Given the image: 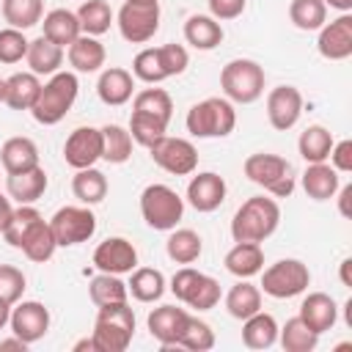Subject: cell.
<instances>
[{
	"instance_id": "5",
	"label": "cell",
	"mask_w": 352,
	"mask_h": 352,
	"mask_svg": "<svg viewBox=\"0 0 352 352\" xmlns=\"http://www.w3.org/2000/svg\"><path fill=\"white\" fill-rule=\"evenodd\" d=\"M264 69L250 58H234L220 72V88L228 102L253 104L264 94Z\"/></svg>"
},
{
	"instance_id": "4",
	"label": "cell",
	"mask_w": 352,
	"mask_h": 352,
	"mask_svg": "<svg viewBox=\"0 0 352 352\" xmlns=\"http://www.w3.org/2000/svg\"><path fill=\"white\" fill-rule=\"evenodd\" d=\"M184 124L192 138H226L236 126V110L228 99L209 96L187 110Z\"/></svg>"
},
{
	"instance_id": "46",
	"label": "cell",
	"mask_w": 352,
	"mask_h": 352,
	"mask_svg": "<svg viewBox=\"0 0 352 352\" xmlns=\"http://www.w3.org/2000/svg\"><path fill=\"white\" fill-rule=\"evenodd\" d=\"M132 77H135V80H143V82H148V85H157V82L168 80V77H165V69H162V63H160L157 47H146V50H140V52L135 55V60H132Z\"/></svg>"
},
{
	"instance_id": "25",
	"label": "cell",
	"mask_w": 352,
	"mask_h": 352,
	"mask_svg": "<svg viewBox=\"0 0 352 352\" xmlns=\"http://www.w3.org/2000/svg\"><path fill=\"white\" fill-rule=\"evenodd\" d=\"M0 162H3L6 173H22V170L38 165V148H36V143H33L30 138H25V135L8 138V140L0 146Z\"/></svg>"
},
{
	"instance_id": "8",
	"label": "cell",
	"mask_w": 352,
	"mask_h": 352,
	"mask_svg": "<svg viewBox=\"0 0 352 352\" xmlns=\"http://www.w3.org/2000/svg\"><path fill=\"white\" fill-rule=\"evenodd\" d=\"M308 283H311V272L300 258H280L261 272V289L275 300L297 297L308 289Z\"/></svg>"
},
{
	"instance_id": "37",
	"label": "cell",
	"mask_w": 352,
	"mask_h": 352,
	"mask_svg": "<svg viewBox=\"0 0 352 352\" xmlns=\"http://www.w3.org/2000/svg\"><path fill=\"white\" fill-rule=\"evenodd\" d=\"M132 157V135L129 129L118 124H104L102 126V160L110 165H124Z\"/></svg>"
},
{
	"instance_id": "6",
	"label": "cell",
	"mask_w": 352,
	"mask_h": 352,
	"mask_svg": "<svg viewBox=\"0 0 352 352\" xmlns=\"http://www.w3.org/2000/svg\"><path fill=\"white\" fill-rule=\"evenodd\" d=\"M245 176L264 187L270 195L275 198H289L294 192V176H292V165L278 157V154H267V151H258V154H250L242 165Z\"/></svg>"
},
{
	"instance_id": "31",
	"label": "cell",
	"mask_w": 352,
	"mask_h": 352,
	"mask_svg": "<svg viewBox=\"0 0 352 352\" xmlns=\"http://www.w3.org/2000/svg\"><path fill=\"white\" fill-rule=\"evenodd\" d=\"M226 311L234 319H248L256 311H261V289L248 283V278H239L228 294H226Z\"/></svg>"
},
{
	"instance_id": "14",
	"label": "cell",
	"mask_w": 352,
	"mask_h": 352,
	"mask_svg": "<svg viewBox=\"0 0 352 352\" xmlns=\"http://www.w3.org/2000/svg\"><path fill=\"white\" fill-rule=\"evenodd\" d=\"M302 116V94L294 85H278L267 94V118L272 129L286 132Z\"/></svg>"
},
{
	"instance_id": "18",
	"label": "cell",
	"mask_w": 352,
	"mask_h": 352,
	"mask_svg": "<svg viewBox=\"0 0 352 352\" xmlns=\"http://www.w3.org/2000/svg\"><path fill=\"white\" fill-rule=\"evenodd\" d=\"M187 311L184 308H176V305H160L148 314L146 324H148V333L151 338H157L165 349L168 346H179V338L184 333V324H187Z\"/></svg>"
},
{
	"instance_id": "42",
	"label": "cell",
	"mask_w": 352,
	"mask_h": 352,
	"mask_svg": "<svg viewBox=\"0 0 352 352\" xmlns=\"http://www.w3.org/2000/svg\"><path fill=\"white\" fill-rule=\"evenodd\" d=\"M41 220V214H38V209H33L30 204H19V209H14L11 212V217H8V223H6V228L0 231L3 234V239L11 245V248H22V239L28 236V231L36 226Z\"/></svg>"
},
{
	"instance_id": "33",
	"label": "cell",
	"mask_w": 352,
	"mask_h": 352,
	"mask_svg": "<svg viewBox=\"0 0 352 352\" xmlns=\"http://www.w3.org/2000/svg\"><path fill=\"white\" fill-rule=\"evenodd\" d=\"M126 292L138 302H157L165 294V275L154 267H135L126 283Z\"/></svg>"
},
{
	"instance_id": "55",
	"label": "cell",
	"mask_w": 352,
	"mask_h": 352,
	"mask_svg": "<svg viewBox=\"0 0 352 352\" xmlns=\"http://www.w3.org/2000/svg\"><path fill=\"white\" fill-rule=\"evenodd\" d=\"M349 198H352V184H344V187H341V195H338V212H341L344 217L352 214V212H349Z\"/></svg>"
},
{
	"instance_id": "41",
	"label": "cell",
	"mask_w": 352,
	"mask_h": 352,
	"mask_svg": "<svg viewBox=\"0 0 352 352\" xmlns=\"http://www.w3.org/2000/svg\"><path fill=\"white\" fill-rule=\"evenodd\" d=\"M88 297H91V302L99 308V305H110V302H126L129 292H126V283H124L118 275L99 272V275L91 278V283H88Z\"/></svg>"
},
{
	"instance_id": "35",
	"label": "cell",
	"mask_w": 352,
	"mask_h": 352,
	"mask_svg": "<svg viewBox=\"0 0 352 352\" xmlns=\"http://www.w3.org/2000/svg\"><path fill=\"white\" fill-rule=\"evenodd\" d=\"M333 132L322 124H311L305 132H300V140H297V148H300V157L311 165V162H324L330 157V148H333Z\"/></svg>"
},
{
	"instance_id": "27",
	"label": "cell",
	"mask_w": 352,
	"mask_h": 352,
	"mask_svg": "<svg viewBox=\"0 0 352 352\" xmlns=\"http://www.w3.org/2000/svg\"><path fill=\"white\" fill-rule=\"evenodd\" d=\"M28 66L33 74H44V77H52L55 72H60V63H63V47H58L55 41L38 36L28 44V55H25Z\"/></svg>"
},
{
	"instance_id": "16",
	"label": "cell",
	"mask_w": 352,
	"mask_h": 352,
	"mask_svg": "<svg viewBox=\"0 0 352 352\" xmlns=\"http://www.w3.org/2000/svg\"><path fill=\"white\" fill-rule=\"evenodd\" d=\"M316 50L327 60H346L352 55V14L349 11L319 28Z\"/></svg>"
},
{
	"instance_id": "19",
	"label": "cell",
	"mask_w": 352,
	"mask_h": 352,
	"mask_svg": "<svg viewBox=\"0 0 352 352\" xmlns=\"http://www.w3.org/2000/svg\"><path fill=\"white\" fill-rule=\"evenodd\" d=\"M314 333H327L333 330V324L338 322V305L330 294L324 292H311L302 302H300V314H297Z\"/></svg>"
},
{
	"instance_id": "52",
	"label": "cell",
	"mask_w": 352,
	"mask_h": 352,
	"mask_svg": "<svg viewBox=\"0 0 352 352\" xmlns=\"http://www.w3.org/2000/svg\"><path fill=\"white\" fill-rule=\"evenodd\" d=\"M198 278H201V272L198 270H192V267H182V270H176L173 272V278H170V292L176 294V300H187V294L192 292V286L198 283Z\"/></svg>"
},
{
	"instance_id": "56",
	"label": "cell",
	"mask_w": 352,
	"mask_h": 352,
	"mask_svg": "<svg viewBox=\"0 0 352 352\" xmlns=\"http://www.w3.org/2000/svg\"><path fill=\"white\" fill-rule=\"evenodd\" d=\"M28 341H22L19 336H14V338H6V341H0V349H19V352H28Z\"/></svg>"
},
{
	"instance_id": "24",
	"label": "cell",
	"mask_w": 352,
	"mask_h": 352,
	"mask_svg": "<svg viewBox=\"0 0 352 352\" xmlns=\"http://www.w3.org/2000/svg\"><path fill=\"white\" fill-rule=\"evenodd\" d=\"M223 25L209 14H192L184 22V41L195 50H214L223 41Z\"/></svg>"
},
{
	"instance_id": "49",
	"label": "cell",
	"mask_w": 352,
	"mask_h": 352,
	"mask_svg": "<svg viewBox=\"0 0 352 352\" xmlns=\"http://www.w3.org/2000/svg\"><path fill=\"white\" fill-rule=\"evenodd\" d=\"M28 38L25 30L16 28H3L0 30V63H19L28 55Z\"/></svg>"
},
{
	"instance_id": "32",
	"label": "cell",
	"mask_w": 352,
	"mask_h": 352,
	"mask_svg": "<svg viewBox=\"0 0 352 352\" xmlns=\"http://www.w3.org/2000/svg\"><path fill=\"white\" fill-rule=\"evenodd\" d=\"M72 192L80 204L85 206H94V204H102L104 195H107V176L102 170H96L94 165L91 168H80L72 179Z\"/></svg>"
},
{
	"instance_id": "48",
	"label": "cell",
	"mask_w": 352,
	"mask_h": 352,
	"mask_svg": "<svg viewBox=\"0 0 352 352\" xmlns=\"http://www.w3.org/2000/svg\"><path fill=\"white\" fill-rule=\"evenodd\" d=\"M220 283L212 278V275H204L201 272V278H198V283L192 286V292L187 294V300H184V305H190V308H195V311H212L217 302H220Z\"/></svg>"
},
{
	"instance_id": "39",
	"label": "cell",
	"mask_w": 352,
	"mask_h": 352,
	"mask_svg": "<svg viewBox=\"0 0 352 352\" xmlns=\"http://www.w3.org/2000/svg\"><path fill=\"white\" fill-rule=\"evenodd\" d=\"M77 19H80V30L85 36H102L110 30L113 22V8L107 0H85L77 8Z\"/></svg>"
},
{
	"instance_id": "17",
	"label": "cell",
	"mask_w": 352,
	"mask_h": 352,
	"mask_svg": "<svg viewBox=\"0 0 352 352\" xmlns=\"http://www.w3.org/2000/svg\"><path fill=\"white\" fill-rule=\"evenodd\" d=\"M226 192H228L226 190V182L214 170H204V173L192 176L190 184H187V201H190V206L195 212H204V214L220 209L223 201H226Z\"/></svg>"
},
{
	"instance_id": "22",
	"label": "cell",
	"mask_w": 352,
	"mask_h": 352,
	"mask_svg": "<svg viewBox=\"0 0 352 352\" xmlns=\"http://www.w3.org/2000/svg\"><path fill=\"white\" fill-rule=\"evenodd\" d=\"M69 63L74 72H82V74H91V72H99L104 66V47L96 36H85L80 33L72 44H69V52H66Z\"/></svg>"
},
{
	"instance_id": "50",
	"label": "cell",
	"mask_w": 352,
	"mask_h": 352,
	"mask_svg": "<svg viewBox=\"0 0 352 352\" xmlns=\"http://www.w3.org/2000/svg\"><path fill=\"white\" fill-rule=\"evenodd\" d=\"M25 286H28V278L19 267L14 264H0V297L6 302H19L22 294H25Z\"/></svg>"
},
{
	"instance_id": "29",
	"label": "cell",
	"mask_w": 352,
	"mask_h": 352,
	"mask_svg": "<svg viewBox=\"0 0 352 352\" xmlns=\"http://www.w3.org/2000/svg\"><path fill=\"white\" fill-rule=\"evenodd\" d=\"M278 341V322L272 314L256 311L253 316L242 319V344L248 349H270Z\"/></svg>"
},
{
	"instance_id": "23",
	"label": "cell",
	"mask_w": 352,
	"mask_h": 352,
	"mask_svg": "<svg viewBox=\"0 0 352 352\" xmlns=\"http://www.w3.org/2000/svg\"><path fill=\"white\" fill-rule=\"evenodd\" d=\"M226 270L236 278H253L264 270V250L258 242H236L226 258H223Z\"/></svg>"
},
{
	"instance_id": "15",
	"label": "cell",
	"mask_w": 352,
	"mask_h": 352,
	"mask_svg": "<svg viewBox=\"0 0 352 352\" xmlns=\"http://www.w3.org/2000/svg\"><path fill=\"white\" fill-rule=\"evenodd\" d=\"M63 160L69 168H91L102 160V129L96 126H77L63 143Z\"/></svg>"
},
{
	"instance_id": "1",
	"label": "cell",
	"mask_w": 352,
	"mask_h": 352,
	"mask_svg": "<svg viewBox=\"0 0 352 352\" xmlns=\"http://www.w3.org/2000/svg\"><path fill=\"white\" fill-rule=\"evenodd\" d=\"M280 223V206L275 204V198H264V195H253L248 198L231 220V236L234 242H264L267 236L275 234Z\"/></svg>"
},
{
	"instance_id": "54",
	"label": "cell",
	"mask_w": 352,
	"mask_h": 352,
	"mask_svg": "<svg viewBox=\"0 0 352 352\" xmlns=\"http://www.w3.org/2000/svg\"><path fill=\"white\" fill-rule=\"evenodd\" d=\"M330 162L338 173H349L352 170V140H338L330 148Z\"/></svg>"
},
{
	"instance_id": "40",
	"label": "cell",
	"mask_w": 352,
	"mask_h": 352,
	"mask_svg": "<svg viewBox=\"0 0 352 352\" xmlns=\"http://www.w3.org/2000/svg\"><path fill=\"white\" fill-rule=\"evenodd\" d=\"M44 16V0H3V19L8 28L28 30Z\"/></svg>"
},
{
	"instance_id": "9",
	"label": "cell",
	"mask_w": 352,
	"mask_h": 352,
	"mask_svg": "<svg viewBox=\"0 0 352 352\" xmlns=\"http://www.w3.org/2000/svg\"><path fill=\"white\" fill-rule=\"evenodd\" d=\"M50 228L55 234L58 248H74L80 242H88L96 231V214L82 206H60L50 217Z\"/></svg>"
},
{
	"instance_id": "63",
	"label": "cell",
	"mask_w": 352,
	"mask_h": 352,
	"mask_svg": "<svg viewBox=\"0 0 352 352\" xmlns=\"http://www.w3.org/2000/svg\"><path fill=\"white\" fill-rule=\"evenodd\" d=\"M0 102H6V80L0 77Z\"/></svg>"
},
{
	"instance_id": "3",
	"label": "cell",
	"mask_w": 352,
	"mask_h": 352,
	"mask_svg": "<svg viewBox=\"0 0 352 352\" xmlns=\"http://www.w3.org/2000/svg\"><path fill=\"white\" fill-rule=\"evenodd\" d=\"M132 336H135V311L129 308V302L99 305L91 333L96 352H124L132 344Z\"/></svg>"
},
{
	"instance_id": "51",
	"label": "cell",
	"mask_w": 352,
	"mask_h": 352,
	"mask_svg": "<svg viewBox=\"0 0 352 352\" xmlns=\"http://www.w3.org/2000/svg\"><path fill=\"white\" fill-rule=\"evenodd\" d=\"M157 52H160V63L165 69V77H179L190 63V55L182 44H162V47H157Z\"/></svg>"
},
{
	"instance_id": "36",
	"label": "cell",
	"mask_w": 352,
	"mask_h": 352,
	"mask_svg": "<svg viewBox=\"0 0 352 352\" xmlns=\"http://www.w3.org/2000/svg\"><path fill=\"white\" fill-rule=\"evenodd\" d=\"M55 248H58V242H55V234H52V228H50V220L41 217V220L28 231V236L22 239V248H19V250H22L30 261L44 264V261L52 258Z\"/></svg>"
},
{
	"instance_id": "38",
	"label": "cell",
	"mask_w": 352,
	"mask_h": 352,
	"mask_svg": "<svg viewBox=\"0 0 352 352\" xmlns=\"http://www.w3.org/2000/svg\"><path fill=\"white\" fill-rule=\"evenodd\" d=\"M278 341L286 352H314L319 344V333H314L300 316L286 319L283 327H278Z\"/></svg>"
},
{
	"instance_id": "62",
	"label": "cell",
	"mask_w": 352,
	"mask_h": 352,
	"mask_svg": "<svg viewBox=\"0 0 352 352\" xmlns=\"http://www.w3.org/2000/svg\"><path fill=\"white\" fill-rule=\"evenodd\" d=\"M344 322H346V327H352V297L344 302Z\"/></svg>"
},
{
	"instance_id": "13",
	"label": "cell",
	"mask_w": 352,
	"mask_h": 352,
	"mask_svg": "<svg viewBox=\"0 0 352 352\" xmlns=\"http://www.w3.org/2000/svg\"><path fill=\"white\" fill-rule=\"evenodd\" d=\"M94 267L99 272H110V275L132 272L138 267V250L124 236H107L94 250Z\"/></svg>"
},
{
	"instance_id": "20",
	"label": "cell",
	"mask_w": 352,
	"mask_h": 352,
	"mask_svg": "<svg viewBox=\"0 0 352 352\" xmlns=\"http://www.w3.org/2000/svg\"><path fill=\"white\" fill-rule=\"evenodd\" d=\"M96 94L99 99L107 104V107H121L132 99L135 94V77L132 72L121 69V66H110L99 74V82H96Z\"/></svg>"
},
{
	"instance_id": "53",
	"label": "cell",
	"mask_w": 352,
	"mask_h": 352,
	"mask_svg": "<svg viewBox=\"0 0 352 352\" xmlns=\"http://www.w3.org/2000/svg\"><path fill=\"white\" fill-rule=\"evenodd\" d=\"M206 3H209V16H214L217 22L236 19L248 6V0H206Z\"/></svg>"
},
{
	"instance_id": "57",
	"label": "cell",
	"mask_w": 352,
	"mask_h": 352,
	"mask_svg": "<svg viewBox=\"0 0 352 352\" xmlns=\"http://www.w3.org/2000/svg\"><path fill=\"white\" fill-rule=\"evenodd\" d=\"M11 201L6 198V195H0V231L6 228V223H8V217H11Z\"/></svg>"
},
{
	"instance_id": "47",
	"label": "cell",
	"mask_w": 352,
	"mask_h": 352,
	"mask_svg": "<svg viewBox=\"0 0 352 352\" xmlns=\"http://www.w3.org/2000/svg\"><path fill=\"white\" fill-rule=\"evenodd\" d=\"M179 346L190 349V352H206L214 346V330L198 319V316H187V324H184V333L179 338Z\"/></svg>"
},
{
	"instance_id": "64",
	"label": "cell",
	"mask_w": 352,
	"mask_h": 352,
	"mask_svg": "<svg viewBox=\"0 0 352 352\" xmlns=\"http://www.w3.org/2000/svg\"><path fill=\"white\" fill-rule=\"evenodd\" d=\"M129 3H157V0H129Z\"/></svg>"
},
{
	"instance_id": "7",
	"label": "cell",
	"mask_w": 352,
	"mask_h": 352,
	"mask_svg": "<svg viewBox=\"0 0 352 352\" xmlns=\"http://www.w3.org/2000/svg\"><path fill=\"white\" fill-rule=\"evenodd\" d=\"M140 214L154 231H173L184 214V201L168 184H148L140 192Z\"/></svg>"
},
{
	"instance_id": "2",
	"label": "cell",
	"mask_w": 352,
	"mask_h": 352,
	"mask_svg": "<svg viewBox=\"0 0 352 352\" xmlns=\"http://www.w3.org/2000/svg\"><path fill=\"white\" fill-rule=\"evenodd\" d=\"M77 91H80V82H77V74L74 72H55L38 91V99L36 104L30 107L33 118L41 124V126H55L58 121L66 118V113L72 110L74 99H77Z\"/></svg>"
},
{
	"instance_id": "60",
	"label": "cell",
	"mask_w": 352,
	"mask_h": 352,
	"mask_svg": "<svg viewBox=\"0 0 352 352\" xmlns=\"http://www.w3.org/2000/svg\"><path fill=\"white\" fill-rule=\"evenodd\" d=\"M96 352V344H94V338H80L77 344H74V352Z\"/></svg>"
},
{
	"instance_id": "26",
	"label": "cell",
	"mask_w": 352,
	"mask_h": 352,
	"mask_svg": "<svg viewBox=\"0 0 352 352\" xmlns=\"http://www.w3.org/2000/svg\"><path fill=\"white\" fill-rule=\"evenodd\" d=\"M338 170L327 162H311L302 173V190L314 201H330L338 192Z\"/></svg>"
},
{
	"instance_id": "44",
	"label": "cell",
	"mask_w": 352,
	"mask_h": 352,
	"mask_svg": "<svg viewBox=\"0 0 352 352\" xmlns=\"http://www.w3.org/2000/svg\"><path fill=\"white\" fill-rule=\"evenodd\" d=\"M168 124L170 121H162L151 113H140V110H132V118H129V135L135 143L140 146H151L154 140H160L165 132H168Z\"/></svg>"
},
{
	"instance_id": "10",
	"label": "cell",
	"mask_w": 352,
	"mask_h": 352,
	"mask_svg": "<svg viewBox=\"0 0 352 352\" xmlns=\"http://www.w3.org/2000/svg\"><path fill=\"white\" fill-rule=\"evenodd\" d=\"M118 30L129 44H146L160 30V3H124L118 8Z\"/></svg>"
},
{
	"instance_id": "11",
	"label": "cell",
	"mask_w": 352,
	"mask_h": 352,
	"mask_svg": "<svg viewBox=\"0 0 352 352\" xmlns=\"http://www.w3.org/2000/svg\"><path fill=\"white\" fill-rule=\"evenodd\" d=\"M148 154H151V160H154L162 170H168V173H173V176H190V173H195V168H198V151H195V146H192L190 140H184V138L162 135L160 140H154V143L148 146Z\"/></svg>"
},
{
	"instance_id": "59",
	"label": "cell",
	"mask_w": 352,
	"mask_h": 352,
	"mask_svg": "<svg viewBox=\"0 0 352 352\" xmlns=\"http://www.w3.org/2000/svg\"><path fill=\"white\" fill-rule=\"evenodd\" d=\"M349 267H352V258H344V261H341V283H344V286H352Z\"/></svg>"
},
{
	"instance_id": "58",
	"label": "cell",
	"mask_w": 352,
	"mask_h": 352,
	"mask_svg": "<svg viewBox=\"0 0 352 352\" xmlns=\"http://www.w3.org/2000/svg\"><path fill=\"white\" fill-rule=\"evenodd\" d=\"M8 319H11V302H6V300L0 297V330L8 324Z\"/></svg>"
},
{
	"instance_id": "34",
	"label": "cell",
	"mask_w": 352,
	"mask_h": 352,
	"mask_svg": "<svg viewBox=\"0 0 352 352\" xmlns=\"http://www.w3.org/2000/svg\"><path fill=\"white\" fill-rule=\"evenodd\" d=\"M165 253L176 264H192L204 253V239L192 228H173V234L165 242Z\"/></svg>"
},
{
	"instance_id": "21",
	"label": "cell",
	"mask_w": 352,
	"mask_h": 352,
	"mask_svg": "<svg viewBox=\"0 0 352 352\" xmlns=\"http://www.w3.org/2000/svg\"><path fill=\"white\" fill-rule=\"evenodd\" d=\"M47 184H50V179H47V170L41 165L28 168L22 173H8V179H6L8 198H14L19 204H36L44 195Z\"/></svg>"
},
{
	"instance_id": "45",
	"label": "cell",
	"mask_w": 352,
	"mask_h": 352,
	"mask_svg": "<svg viewBox=\"0 0 352 352\" xmlns=\"http://www.w3.org/2000/svg\"><path fill=\"white\" fill-rule=\"evenodd\" d=\"M132 110H140V113H151L162 121H170L173 116V102H170V94L162 91V88H143L135 94V102H132Z\"/></svg>"
},
{
	"instance_id": "12",
	"label": "cell",
	"mask_w": 352,
	"mask_h": 352,
	"mask_svg": "<svg viewBox=\"0 0 352 352\" xmlns=\"http://www.w3.org/2000/svg\"><path fill=\"white\" fill-rule=\"evenodd\" d=\"M14 336H19L28 344H36L47 336L50 330V311L38 302V300H22L14 302L11 308V319H8Z\"/></svg>"
},
{
	"instance_id": "28",
	"label": "cell",
	"mask_w": 352,
	"mask_h": 352,
	"mask_svg": "<svg viewBox=\"0 0 352 352\" xmlns=\"http://www.w3.org/2000/svg\"><path fill=\"white\" fill-rule=\"evenodd\" d=\"M41 80L33 72H16L6 80V104L11 110H30L38 99Z\"/></svg>"
},
{
	"instance_id": "43",
	"label": "cell",
	"mask_w": 352,
	"mask_h": 352,
	"mask_svg": "<svg viewBox=\"0 0 352 352\" xmlns=\"http://www.w3.org/2000/svg\"><path fill=\"white\" fill-rule=\"evenodd\" d=\"M289 19L300 30H319L327 22V6L324 0H292Z\"/></svg>"
},
{
	"instance_id": "30",
	"label": "cell",
	"mask_w": 352,
	"mask_h": 352,
	"mask_svg": "<svg viewBox=\"0 0 352 352\" xmlns=\"http://www.w3.org/2000/svg\"><path fill=\"white\" fill-rule=\"evenodd\" d=\"M41 28H44V38H50V41H55L58 47H69L82 30H80V19H77V14L74 11H69V8H52L47 16H44V22H41Z\"/></svg>"
},
{
	"instance_id": "61",
	"label": "cell",
	"mask_w": 352,
	"mask_h": 352,
	"mask_svg": "<svg viewBox=\"0 0 352 352\" xmlns=\"http://www.w3.org/2000/svg\"><path fill=\"white\" fill-rule=\"evenodd\" d=\"M324 6H330V8H338L341 14H346V11L352 8V0H324Z\"/></svg>"
}]
</instances>
